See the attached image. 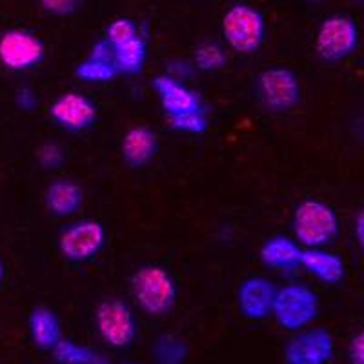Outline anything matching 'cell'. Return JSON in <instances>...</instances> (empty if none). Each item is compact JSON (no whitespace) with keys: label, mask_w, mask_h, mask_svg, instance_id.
<instances>
[{"label":"cell","mask_w":364,"mask_h":364,"mask_svg":"<svg viewBox=\"0 0 364 364\" xmlns=\"http://www.w3.org/2000/svg\"><path fill=\"white\" fill-rule=\"evenodd\" d=\"M4 277H6V266L4 262H2V259H0V282L4 281Z\"/></svg>","instance_id":"31"},{"label":"cell","mask_w":364,"mask_h":364,"mask_svg":"<svg viewBox=\"0 0 364 364\" xmlns=\"http://www.w3.org/2000/svg\"><path fill=\"white\" fill-rule=\"evenodd\" d=\"M29 336L42 352H51L63 339V324L51 308L37 306L29 315Z\"/></svg>","instance_id":"19"},{"label":"cell","mask_w":364,"mask_h":364,"mask_svg":"<svg viewBox=\"0 0 364 364\" xmlns=\"http://www.w3.org/2000/svg\"><path fill=\"white\" fill-rule=\"evenodd\" d=\"M51 353L58 364H112L108 357L95 348L80 344L73 339H66V337L60 339Z\"/></svg>","instance_id":"20"},{"label":"cell","mask_w":364,"mask_h":364,"mask_svg":"<svg viewBox=\"0 0 364 364\" xmlns=\"http://www.w3.org/2000/svg\"><path fill=\"white\" fill-rule=\"evenodd\" d=\"M37 161L44 170H58L66 162V149L58 142H44L37 149Z\"/></svg>","instance_id":"26"},{"label":"cell","mask_w":364,"mask_h":364,"mask_svg":"<svg viewBox=\"0 0 364 364\" xmlns=\"http://www.w3.org/2000/svg\"><path fill=\"white\" fill-rule=\"evenodd\" d=\"M141 37V29L136 26L135 21L126 17L115 18L113 22H109V26L106 28V41L117 48V46H122L126 42L133 41V38Z\"/></svg>","instance_id":"25"},{"label":"cell","mask_w":364,"mask_h":364,"mask_svg":"<svg viewBox=\"0 0 364 364\" xmlns=\"http://www.w3.org/2000/svg\"><path fill=\"white\" fill-rule=\"evenodd\" d=\"M291 228L302 248H324L339 235V217L330 204L306 199L294 210Z\"/></svg>","instance_id":"2"},{"label":"cell","mask_w":364,"mask_h":364,"mask_svg":"<svg viewBox=\"0 0 364 364\" xmlns=\"http://www.w3.org/2000/svg\"><path fill=\"white\" fill-rule=\"evenodd\" d=\"M15 104H17L18 109H22V112H33L38 106V97L35 93V90H31V87H18L17 93H15Z\"/></svg>","instance_id":"28"},{"label":"cell","mask_w":364,"mask_h":364,"mask_svg":"<svg viewBox=\"0 0 364 364\" xmlns=\"http://www.w3.org/2000/svg\"><path fill=\"white\" fill-rule=\"evenodd\" d=\"M44 203L51 215L71 217L82 208L84 190L71 178H57L46 190Z\"/></svg>","instance_id":"17"},{"label":"cell","mask_w":364,"mask_h":364,"mask_svg":"<svg viewBox=\"0 0 364 364\" xmlns=\"http://www.w3.org/2000/svg\"><path fill=\"white\" fill-rule=\"evenodd\" d=\"M272 315L288 331H301L310 326L318 315V297L304 284H286L279 288Z\"/></svg>","instance_id":"4"},{"label":"cell","mask_w":364,"mask_h":364,"mask_svg":"<svg viewBox=\"0 0 364 364\" xmlns=\"http://www.w3.org/2000/svg\"><path fill=\"white\" fill-rule=\"evenodd\" d=\"M359 28L346 15H331L321 22L315 35V51L326 63H339L357 50Z\"/></svg>","instance_id":"7"},{"label":"cell","mask_w":364,"mask_h":364,"mask_svg":"<svg viewBox=\"0 0 364 364\" xmlns=\"http://www.w3.org/2000/svg\"><path fill=\"white\" fill-rule=\"evenodd\" d=\"M159 151L157 133L148 126H133L122 135L120 154L129 168H144Z\"/></svg>","instance_id":"15"},{"label":"cell","mask_w":364,"mask_h":364,"mask_svg":"<svg viewBox=\"0 0 364 364\" xmlns=\"http://www.w3.org/2000/svg\"><path fill=\"white\" fill-rule=\"evenodd\" d=\"M113 50H115L113 58H115V66L119 70V75L141 73L146 63V55H148V46H146L142 35L126 42V44L117 46Z\"/></svg>","instance_id":"21"},{"label":"cell","mask_w":364,"mask_h":364,"mask_svg":"<svg viewBox=\"0 0 364 364\" xmlns=\"http://www.w3.org/2000/svg\"><path fill=\"white\" fill-rule=\"evenodd\" d=\"M302 246L297 240L286 235H273L264 240L261 246V261L262 264L279 272H294L301 268Z\"/></svg>","instance_id":"16"},{"label":"cell","mask_w":364,"mask_h":364,"mask_svg":"<svg viewBox=\"0 0 364 364\" xmlns=\"http://www.w3.org/2000/svg\"><path fill=\"white\" fill-rule=\"evenodd\" d=\"M223 37L237 53H257L266 38V21L262 13L250 4L232 6L223 17Z\"/></svg>","instance_id":"3"},{"label":"cell","mask_w":364,"mask_h":364,"mask_svg":"<svg viewBox=\"0 0 364 364\" xmlns=\"http://www.w3.org/2000/svg\"><path fill=\"white\" fill-rule=\"evenodd\" d=\"M106 228L95 219L71 223L58 235V252L71 262H87L95 259L106 246Z\"/></svg>","instance_id":"8"},{"label":"cell","mask_w":364,"mask_h":364,"mask_svg":"<svg viewBox=\"0 0 364 364\" xmlns=\"http://www.w3.org/2000/svg\"><path fill=\"white\" fill-rule=\"evenodd\" d=\"M82 0H41V6L46 13L57 15V17H66L80 8Z\"/></svg>","instance_id":"27"},{"label":"cell","mask_w":364,"mask_h":364,"mask_svg":"<svg viewBox=\"0 0 364 364\" xmlns=\"http://www.w3.org/2000/svg\"><path fill=\"white\" fill-rule=\"evenodd\" d=\"M166 120H168V126L171 129L188 133V135H203V133L208 132V126H210L206 113H204V108L166 117Z\"/></svg>","instance_id":"24"},{"label":"cell","mask_w":364,"mask_h":364,"mask_svg":"<svg viewBox=\"0 0 364 364\" xmlns=\"http://www.w3.org/2000/svg\"><path fill=\"white\" fill-rule=\"evenodd\" d=\"M97 106L90 97L79 91H66L58 95L50 106V117L66 132L79 133L86 132L95 124Z\"/></svg>","instance_id":"11"},{"label":"cell","mask_w":364,"mask_h":364,"mask_svg":"<svg viewBox=\"0 0 364 364\" xmlns=\"http://www.w3.org/2000/svg\"><path fill=\"white\" fill-rule=\"evenodd\" d=\"M301 268L326 284H337L344 279V261L337 253L328 252L326 248L302 250Z\"/></svg>","instance_id":"18"},{"label":"cell","mask_w":364,"mask_h":364,"mask_svg":"<svg viewBox=\"0 0 364 364\" xmlns=\"http://www.w3.org/2000/svg\"><path fill=\"white\" fill-rule=\"evenodd\" d=\"M228 55L223 46L217 42H203L195 48L193 68L204 73H213L226 66Z\"/></svg>","instance_id":"23"},{"label":"cell","mask_w":364,"mask_h":364,"mask_svg":"<svg viewBox=\"0 0 364 364\" xmlns=\"http://www.w3.org/2000/svg\"><path fill=\"white\" fill-rule=\"evenodd\" d=\"M46 57V46L31 31L9 29L0 37V64L11 71L37 68Z\"/></svg>","instance_id":"9"},{"label":"cell","mask_w":364,"mask_h":364,"mask_svg":"<svg viewBox=\"0 0 364 364\" xmlns=\"http://www.w3.org/2000/svg\"><path fill=\"white\" fill-rule=\"evenodd\" d=\"M311 2H321V0H311Z\"/></svg>","instance_id":"33"},{"label":"cell","mask_w":364,"mask_h":364,"mask_svg":"<svg viewBox=\"0 0 364 364\" xmlns=\"http://www.w3.org/2000/svg\"><path fill=\"white\" fill-rule=\"evenodd\" d=\"M113 46L106 38L91 48L90 55L75 68V77L87 84H106L119 75L113 58Z\"/></svg>","instance_id":"14"},{"label":"cell","mask_w":364,"mask_h":364,"mask_svg":"<svg viewBox=\"0 0 364 364\" xmlns=\"http://www.w3.org/2000/svg\"><path fill=\"white\" fill-rule=\"evenodd\" d=\"M190 355L188 341L175 333H162L151 346L155 364H184Z\"/></svg>","instance_id":"22"},{"label":"cell","mask_w":364,"mask_h":364,"mask_svg":"<svg viewBox=\"0 0 364 364\" xmlns=\"http://www.w3.org/2000/svg\"><path fill=\"white\" fill-rule=\"evenodd\" d=\"M333 353V336L324 328H304L284 346L286 364H328Z\"/></svg>","instance_id":"10"},{"label":"cell","mask_w":364,"mask_h":364,"mask_svg":"<svg viewBox=\"0 0 364 364\" xmlns=\"http://www.w3.org/2000/svg\"><path fill=\"white\" fill-rule=\"evenodd\" d=\"M257 93L269 112H290L301 102V80L290 68H268L257 77Z\"/></svg>","instance_id":"6"},{"label":"cell","mask_w":364,"mask_h":364,"mask_svg":"<svg viewBox=\"0 0 364 364\" xmlns=\"http://www.w3.org/2000/svg\"><path fill=\"white\" fill-rule=\"evenodd\" d=\"M132 295L149 317H164L177 302V282L164 266L144 264L132 275Z\"/></svg>","instance_id":"1"},{"label":"cell","mask_w":364,"mask_h":364,"mask_svg":"<svg viewBox=\"0 0 364 364\" xmlns=\"http://www.w3.org/2000/svg\"><path fill=\"white\" fill-rule=\"evenodd\" d=\"M353 233H355V240L359 248L364 252V208H360L355 215V223H353Z\"/></svg>","instance_id":"30"},{"label":"cell","mask_w":364,"mask_h":364,"mask_svg":"<svg viewBox=\"0 0 364 364\" xmlns=\"http://www.w3.org/2000/svg\"><path fill=\"white\" fill-rule=\"evenodd\" d=\"M277 286L266 277H250L240 282L237 290V306L242 317L250 321H264L272 315Z\"/></svg>","instance_id":"12"},{"label":"cell","mask_w":364,"mask_h":364,"mask_svg":"<svg viewBox=\"0 0 364 364\" xmlns=\"http://www.w3.org/2000/svg\"><path fill=\"white\" fill-rule=\"evenodd\" d=\"M122 364H141V363H135V360H128V363H122Z\"/></svg>","instance_id":"32"},{"label":"cell","mask_w":364,"mask_h":364,"mask_svg":"<svg viewBox=\"0 0 364 364\" xmlns=\"http://www.w3.org/2000/svg\"><path fill=\"white\" fill-rule=\"evenodd\" d=\"M151 87L157 91L162 112L166 113V117L203 109V100H200L199 93L171 75H157L151 82Z\"/></svg>","instance_id":"13"},{"label":"cell","mask_w":364,"mask_h":364,"mask_svg":"<svg viewBox=\"0 0 364 364\" xmlns=\"http://www.w3.org/2000/svg\"><path fill=\"white\" fill-rule=\"evenodd\" d=\"M97 333L113 350H124L135 343L139 336V323L128 302L120 299H106L99 302L95 315Z\"/></svg>","instance_id":"5"},{"label":"cell","mask_w":364,"mask_h":364,"mask_svg":"<svg viewBox=\"0 0 364 364\" xmlns=\"http://www.w3.org/2000/svg\"><path fill=\"white\" fill-rule=\"evenodd\" d=\"M350 360L352 364H364V330L359 331L350 343Z\"/></svg>","instance_id":"29"},{"label":"cell","mask_w":364,"mask_h":364,"mask_svg":"<svg viewBox=\"0 0 364 364\" xmlns=\"http://www.w3.org/2000/svg\"><path fill=\"white\" fill-rule=\"evenodd\" d=\"M355 2H363V0H355Z\"/></svg>","instance_id":"34"}]
</instances>
